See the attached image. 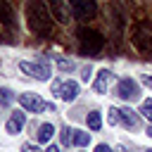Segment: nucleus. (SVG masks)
<instances>
[{"label": "nucleus", "mask_w": 152, "mask_h": 152, "mask_svg": "<svg viewBox=\"0 0 152 152\" xmlns=\"http://www.w3.org/2000/svg\"><path fill=\"white\" fill-rule=\"evenodd\" d=\"M131 36H133V38H131L133 45H135L140 52L152 55V24H150V21H138V24H133Z\"/></svg>", "instance_id": "obj_2"}, {"label": "nucleus", "mask_w": 152, "mask_h": 152, "mask_svg": "<svg viewBox=\"0 0 152 152\" xmlns=\"http://www.w3.org/2000/svg\"><path fill=\"white\" fill-rule=\"evenodd\" d=\"M109 78H112L109 69H100L97 76H95V81H93V90H95L97 95H104V93H107V86H109Z\"/></svg>", "instance_id": "obj_9"}, {"label": "nucleus", "mask_w": 152, "mask_h": 152, "mask_svg": "<svg viewBox=\"0 0 152 152\" xmlns=\"http://www.w3.org/2000/svg\"><path fill=\"white\" fill-rule=\"evenodd\" d=\"M0 21H2V26L14 28V12H12L7 0H0Z\"/></svg>", "instance_id": "obj_11"}, {"label": "nucleus", "mask_w": 152, "mask_h": 152, "mask_svg": "<svg viewBox=\"0 0 152 152\" xmlns=\"http://www.w3.org/2000/svg\"><path fill=\"white\" fill-rule=\"evenodd\" d=\"M19 69L31 76V78H38V81H48L50 78V66L48 62H19Z\"/></svg>", "instance_id": "obj_4"}, {"label": "nucleus", "mask_w": 152, "mask_h": 152, "mask_svg": "<svg viewBox=\"0 0 152 152\" xmlns=\"http://www.w3.org/2000/svg\"><path fill=\"white\" fill-rule=\"evenodd\" d=\"M52 93L59 95L64 102H71V100H76V95L81 93V88H78L76 81H55L52 83Z\"/></svg>", "instance_id": "obj_5"}, {"label": "nucleus", "mask_w": 152, "mask_h": 152, "mask_svg": "<svg viewBox=\"0 0 152 152\" xmlns=\"http://www.w3.org/2000/svg\"><path fill=\"white\" fill-rule=\"evenodd\" d=\"M140 114H142L145 119H150V121H152V100H145V102L140 104Z\"/></svg>", "instance_id": "obj_18"}, {"label": "nucleus", "mask_w": 152, "mask_h": 152, "mask_svg": "<svg viewBox=\"0 0 152 152\" xmlns=\"http://www.w3.org/2000/svg\"><path fill=\"white\" fill-rule=\"evenodd\" d=\"M114 152H128V150H126L124 145H116V147H114Z\"/></svg>", "instance_id": "obj_25"}, {"label": "nucleus", "mask_w": 152, "mask_h": 152, "mask_svg": "<svg viewBox=\"0 0 152 152\" xmlns=\"http://www.w3.org/2000/svg\"><path fill=\"white\" fill-rule=\"evenodd\" d=\"M55 62H57V66H59V69H74V62H69V59H62V57H57Z\"/></svg>", "instance_id": "obj_20"}, {"label": "nucleus", "mask_w": 152, "mask_h": 152, "mask_svg": "<svg viewBox=\"0 0 152 152\" xmlns=\"http://www.w3.org/2000/svg\"><path fill=\"white\" fill-rule=\"evenodd\" d=\"M102 45H104L102 33H97L93 28H81L78 31V48H81L83 55H95V52L102 50Z\"/></svg>", "instance_id": "obj_3"}, {"label": "nucleus", "mask_w": 152, "mask_h": 152, "mask_svg": "<svg viewBox=\"0 0 152 152\" xmlns=\"http://www.w3.org/2000/svg\"><path fill=\"white\" fill-rule=\"evenodd\" d=\"M52 133H55V128H52L50 124H43V126L38 128V133H36V138H38V142H48V140L52 138Z\"/></svg>", "instance_id": "obj_16"}, {"label": "nucleus", "mask_w": 152, "mask_h": 152, "mask_svg": "<svg viewBox=\"0 0 152 152\" xmlns=\"http://www.w3.org/2000/svg\"><path fill=\"white\" fill-rule=\"evenodd\" d=\"M19 104H21L24 109H28V112H43V109L50 107V104H45L36 93H21V95H19Z\"/></svg>", "instance_id": "obj_8"}, {"label": "nucleus", "mask_w": 152, "mask_h": 152, "mask_svg": "<svg viewBox=\"0 0 152 152\" xmlns=\"http://www.w3.org/2000/svg\"><path fill=\"white\" fill-rule=\"evenodd\" d=\"M86 121H88V128H90V131H100V128H102V114H100L97 109H93Z\"/></svg>", "instance_id": "obj_14"}, {"label": "nucleus", "mask_w": 152, "mask_h": 152, "mask_svg": "<svg viewBox=\"0 0 152 152\" xmlns=\"http://www.w3.org/2000/svg\"><path fill=\"white\" fill-rule=\"evenodd\" d=\"M14 102V93L10 88H0V104H12Z\"/></svg>", "instance_id": "obj_17"}, {"label": "nucleus", "mask_w": 152, "mask_h": 152, "mask_svg": "<svg viewBox=\"0 0 152 152\" xmlns=\"http://www.w3.org/2000/svg\"><path fill=\"white\" fill-rule=\"evenodd\" d=\"M142 83H145L147 88H152V76H150V74H145V76H142Z\"/></svg>", "instance_id": "obj_24"}, {"label": "nucleus", "mask_w": 152, "mask_h": 152, "mask_svg": "<svg viewBox=\"0 0 152 152\" xmlns=\"http://www.w3.org/2000/svg\"><path fill=\"white\" fill-rule=\"evenodd\" d=\"M26 21H28V28L38 38H45L52 31V19L48 14V7L40 0H28V5H26Z\"/></svg>", "instance_id": "obj_1"}, {"label": "nucleus", "mask_w": 152, "mask_h": 152, "mask_svg": "<svg viewBox=\"0 0 152 152\" xmlns=\"http://www.w3.org/2000/svg\"><path fill=\"white\" fill-rule=\"evenodd\" d=\"M50 7H52V14L57 17V21H62V24L69 21V10H66L64 0H50Z\"/></svg>", "instance_id": "obj_12"}, {"label": "nucleus", "mask_w": 152, "mask_h": 152, "mask_svg": "<svg viewBox=\"0 0 152 152\" xmlns=\"http://www.w3.org/2000/svg\"><path fill=\"white\" fill-rule=\"evenodd\" d=\"M116 95H119L121 100H138L140 86H138L133 78H121V81L116 83Z\"/></svg>", "instance_id": "obj_6"}, {"label": "nucleus", "mask_w": 152, "mask_h": 152, "mask_svg": "<svg viewBox=\"0 0 152 152\" xmlns=\"http://www.w3.org/2000/svg\"><path fill=\"white\" fill-rule=\"evenodd\" d=\"M21 152H38V147H33V145L24 142V145H21Z\"/></svg>", "instance_id": "obj_23"}, {"label": "nucleus", "mask_w": 152, "mask_h": 152, "mask_svg": "<svg viewBox=\"0 0 152 152\" xmlns=\"http://www.w3.org/2000/svg\"><path fill=\"white\" fill-rule=\"evenodd\" d=\"M147 152H152V150H147Z\"/></svg>", "instance_id": "obj_28"}, {"label": "nucleus", "mask_w": 152, "mask_h": 152, "mask_svg": "<svg viewBox=\"0 0 152 152\" xmlns=\"http://www.w3.org/2000/svg\"><path fill=\"white\" fill-rule=\"evenodd\" d=\"M71 135H74V131L64 126V128H62V142H71Z\"/></svg>", "instance_id": "obj_21"}, {"label": "nucleus", "mask_w": 152, "mask_h": 152, "mask_svg": "<svg viewBox=\"0 0 152 152\" xmlns=\"http://www.w3.org/2000/svg\"><path fill=\"white\" fill-rule=\"evenodd\" d=\"M69 5H71V10L76 12L78 19H93L95 10H97L95 0H69Z\"/></svg>", "instance_id": "obj_7"}, {"label": "nucleus", "mask_w": 152, "mask_h": 152, "mask_svg": "<svg viewBox=\"0 0 152 152\" xmlns=\"http://www.w3.org/2000/svg\"><path fill=\"white\" fill-rule=\"evenodd\" d=\"M109 124H112V126L121 124V109H116V107H112V109H109Z\"/></svg>", "instance_id": "obj_19"}, {"label": "nucleus", "mask_w": 152, "mask_h": 152, "mask_svg": "<svg viewBox=\"0 0 152 152\" xmlns=\"http://www.w3.org/2000/svg\"><path fill=\"white\" fill-rule=\"evenodd\" d=\"M45 152H59V147H57V145H50V147H48Z\"/></svg>", "instance_id": "obj_26"}, {"label": "nucleus", "mask_w": 152, "mask_h": 152, "mask_svg": "<svg viewBox=\"0 0 152 152\" xmlns=\"http://www.w3.org/2000/svg\"><path fill=\"white\" fill-rule=\"evenodd\" d=\"M95 152H114L109 145H104V142H100V145H95Z\"/></svg>", "instance_id": "obj_22"}, {"label": "nucleus", "mask_w": 152, "mask_h": 152, "mask_svg": "<svg viewBox=\"0 0 152 152\" xmlns=\"http://www.w3.org/2000/svg\"><path fill=\"white\" fill-rule=\"evenodd\" d=\"M71 142H74L76 147H86V145L90 142V133H86V131H74Z\"/></svg>", "instance_id": "obj_15"}, {"label": "nucleus", "mask_w": 152, "mask_h": 152, "mask_svg": "<svg viewBox=\"0 0 152 152\" xmlns=\"http://www.w3.org/2000/svg\"><path fill=\"white\" fill-rule=\"evenodd\" d=\"M24 124H26V116H24L21 112H14V114H10V119H7V124H5V131H7V133H19V131L24 128Z\"/></svg>", "instance_id": "obj_10"}, {"label": "nucleus", "mask_w": 152, "mask_h": 152, "mask_svg": "<svg viewBox=\"0 0 152 152\" xmlns=\"http://www.w3.org/2000/svg\"><path fill=\"white\" fill-rule=\"evenodd\" d=\"M147 135H150V138H152V126H150V128H147Z\"/></svg>", "instance_id": "obj_27"}, {"label": "nucleus", "mask_w": 152, "mask_h": 152, "mask_svg": "<svg viewBox=\"0 0 152 152\" xmlns=\"http://www.w3.org/2000/svg\"><path fill=\"white\" fill-rule=\"evenodd\" d=\"M121 124L126 128H138L140 126V116L133 114V109H121Z\"/></svg>", "instance_id": "obj_13"}]
</instances>
